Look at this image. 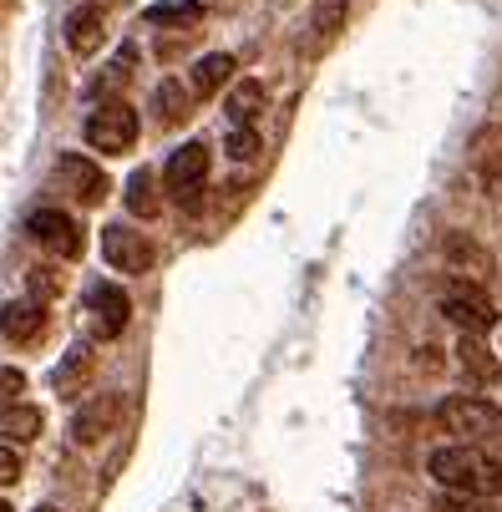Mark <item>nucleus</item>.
Listing matches in <instances>:
<instances>
[{"mask_svg": "<svg viewBox=\"0 0 502 512\" xmlns=\"http://www.w3.org/2000/svg\"><path fill=\"white\" fill-rule=\"evenodd\" d=\"M92 365H97V360H92V350H87V345H71V350H66V360L56 365L51 386H56L61 396H77V386L92 376Z\"/></svg>", "mask_w": 502, "mask_h": 512, "instance_id": "2eb2a0df", "label": "nucleus"}, {"mask_svg": "<svg viewBox=\"0 0 502 512\" xmlns=\"http://www.w3.org/2000/svg\"><path fill=\"white\" fill-rule=\"evenodd\" d=\"M87 315H92L87 325H92L97 340H117L132 320V300L122 295V284H92L87 289Z\"/></svg>", "mask_w": 502, "mask_h": 512, "instance_id": "423d86ee", "label": "nucleus"}, {"mask_svg": "<svg viewBox=\"0 0 502 512\" xmlns=\"http://www.w3.org/2000/svg\"><path fill=\"white\" fill-rule=\"evenodd\" d=\"M36 512H56V507H36Z\"/></svg>", "mask_w": 502, "mask_h": 512, "instance_id": "7c9ffc66", "label": "nucleus"}, {"mask_svg": "<svg viewBox=\"0 0 502 512\" xmlns=\"http://www.w3.org/2000/svg\"><path fill=\"white\" fill-rule=\"evenodd\" d=\"M16 482H21V452L0 447V487H16Z\"/></svg>", "mask_w": 502, "mask_h": 512, "instance_id": "a878e982", "label": "nucleus"}, {"mask_svg": "<svg viewBox=\"0 0 502 512\" xmlns=\"http://www.w3.org/2000/svg\"><path fill=\"white\" fill-rule=\"evenodd\" d=\"M56 289H61V279H56V269H31V300H36V305H46V300H56Z\"/></svg>", "mask_w": 502, "mask_h": 512, "instance_id": "393cba45", "label": "nucleus"}, {"mask_svg": "<svg viewBox=\"0 0 502 512\" xmlns=\"http://www.w3.org/2000/svg\"><path fill=\"white\" fill-rule=\"evenodd\" d=\"M26 229L41 249H51L56 259H82V229H77V218H66L56 208H36L26 218Z\"/></svg>", "mask_w": 502, "mask_h": 512, "instance_id": "39448f33", "label": "nucleus"}, {"mask_svg": "<svg viewBox=\"0 0 502 512\" xmlns=\"http://www.w3.org/2000/svg\"><path fill=\"white\" fill-rule=\"evenodd\" d=\"M457 360H462V371L482 386V381H492L497 371H502V365L492 360V350L482 345V335H462V345H457Z\"/></svg>", "mask_w": 502, "mask_h": 512, "instance_id": "6ab92c4d", "label": "nucleus"}, {"mask_svg": "<svg viewBox=\"0 0 502 512\" xmlns=\"http://www.w3.org/2000/svg\"><path fill=\"white\" fill-rule=\"evenodd\" d=\"M345 16H350V0H315V31H320V41L340 36Z\"/></svg>", "mask_w": 502, "mask_h": 512, "instance_id": "412c9836", "label": "nucleus"}, {"mask_svg": "<svg viewBox=\"0 0 502 512\" xmlns=\"http://www.w3.org/2000/svg\"><path fill=\"white\" fill-rule=\"evenodd\" d=\"M102 254H107V264L122 269V274H148V269H153V244L142 239L137 229H122V224L102 229Z\"/></svg>", "mask_w": 502, "mask_h": 512, "instance_id": "6e6552de", "label": "nucleus"}, {"mask_svg": "<svg viewBox=\"0 0 502 512\" xmlns=\"http://www.w3.org/2000/svg\"><path fill=\"white\" fill-rule=\"evenodd\" d=\"M66 46L77 56H92L102 46V11L97 6H82V11L66 16Z\"/></svg>", "mask_w": 502, "mask_h": 512, "instance_id": "4468645a", "label": "nucleus"}, {"mask_svg": "<svg viewBox=\"0 0 502 512\" xmlns=\"http://www.w3.org/2000/svg\"><path fill=\"white\" fill-rule=\"evenodd\" d=\"M234 77V56L229 51H213L203 61H193V77H188V92L193 97H213V92H224Z\"/></svg>", "mask_w": 502, "mask_h": 512, "instance_id": "f8f14e48", "label": "nucleus"}, {"mask_svg": "<svg viewBox=\"0 0 502 512\" xmlns=\"http://www.w3.org/2000/svg\"><path fill=\"white\" fill-rule=\"evenodd\" d=\"M127 208H132V218H158L163 198H158V178H153V168H137V173L127 178Z\"/></svg>", "mask_w": 502, "mask_h": 512, "instance_id": "f3484780", "label": "nucleus"}, {"mask_svg": "<svg viewBox=\"0 0 502 512\" xmlns=\"http://www.w3.org/2000/svg\"><path fill=\"white\" fill-rule=\"evenodd\" d=\"M0 335H6L11 345H31V340H41V335H46V310H41L36 300H16V305H6V310H0Z\"/></svg>", "mask_w": 502, "mask_h": 512, "instance_id": "9d476101", "label": "nucleus"}, {"mask_svg": "<svg viewBox=\"0 0 502 512\" xmlns=\"http://www.w3.org/2000/svg\"><path fill=\"white\" fill-rule=\"evenodd\" d=\"M41 426H46V421H41L36 406H6V411H0V436H6V442H16V447L36 442Z\"/></svg>", "mask_w": 502, "mask_h": 512, "instance_id": "dca6fc26", "label": "nucleus"}, {"mask_svg": "<svg viewBox=\"0 0 502 512\" xmlns=\"http://www.w3.org/2000/svg\"><path fill=\"white\" fill-rule=\"evenodd\" d=\"M153 107H158V122L163 127H183L193 117V92L178 82V77H163L158 92H153Z\"/></svg>", "mask_w": 502, "mask_h": 512, "instance_id": "ddd939ff", "label": "nucleus"}, {"mask_svg": "<svg viewBox=\"0 0 502 512\" xmlns=\"http://www.w3.org/2000/svg\"><path fill=\"white\" fill-rule=\"evenodd\" d=\"M163 183L178 198H193L208 183V148H203V142H183V148L168 158V168H163Z\"/></svg>", "mask_w": 502, "mask_h": 512, "instance_id": "1a4fd4ad", "label": "nucleus"}, {"mask_svg": "<svg viewBox=\"0 0 502 512\" xmlns=\"http://www.w3.org/2000/svg\"><path fill=\"white\" fill-rule=\"evenodd\" d=\"M87 142L97 153H127L137 142V112L127 102H102L92 117H87Z\"/></svg>", "mask_w": 502, "mask_h": 512, "instance_id": "20e7f679", "label": "nucleus"}, {"mask_svg": "<svg viewBox=\"0 0 502 512\" xmlns=\"http://www.w3.org/2000/svg\"><path fill=\"white\" fill-rule=\"evenodd\" d=\"M0 512H11V502H6V497H0Z\"/></svg>", "mask_w": 502, "mask_h": 512, "instance_id": "c756f323", "label": "nucleus"}, {"mask_svg": "<svg viewBox=\"0 0 502 512\" xmlns=\"http://www.w3.org/2000/svg\"><path fill=\"white\" fill-rule=\"evenodd\" d=\"M437 421L447 426V436H462V447L482 442V436H492V431L502 426V416H497L482 396H447L442 411H437Z\"/></svg>", "mask_w": 502, "mask_h": 512, "instance_id": "f03ea898", "label": "nucleus"}, {"mask_svg": "<svg viewBox=\"0 0 502 512\" xmlns=\"http://www.w3.org/2000/svg\"><path fill=\"white\" fill-rule=\"evenodd\" d=\"M442 315L462 330V335H487L492 330V300L482 295V289H467V284H457V289H447L442 295Z\"/></svg>", "mask_w": 502, "mask_h": 512, "instance_id": "0eeeda50", "label": "nucleus"}, {"mask_svg": "<svg viewBox=\"0 0 502 512\" xmlns=\"http://www.w3.org/2000/svg\"><path fill=\"white\" fill-rule=\"evenodd\" d=\"M437 512H502L492 497H462V492H447L442 502H437Z\"/></svg>", "mask_w": 502, "mask_h": 512, "instance_id": "b1692460", "label": "nucleus"}, {"mask_svg": "<svg viewBox=\"0 0 502 512\" xmlns=\"http://www.w3.org/2000/svg\"><path fill=\"white\" fill-rule=\"evenodd\" d=\"M487 457H492V467H497V477H502V447H487Z\"/></svg>", "mask_w": 502, "mask_h": 512, "instance_id": "c85d7f7f", "label": "nucleus"}, {"mask_svg": "<svg viewBox=\"0 0 502 512\" xmlns=\"http://www.w3.org/2000/svg\"><path fill=\"white\" fill-rule=\"evenodd\" d=\"M56 178H61L71 193H77L82 203H102V198H107V178H102L87 158H77V153H66V158H61Z\"/></svg>", "mask_w": 502, "mask_h": 512, "instance_id": "9b49d317", "label": "nucleus"}, {"mask_svg": "<svg viewBox=\"0 0 502 512\" xmlns=\"http://www.w3.org/2000/svg\"><path fill=\"white\" fill-rule=\"evenodd\" d=\"M482 401H487V406L502 416V371H497L492 381H482Z\"/></svg>", "mask_w": 502, "mask_h": 512, "instance_id": "cd10ccee", "label": "nucleus"}, {"mask_svg": "<svg viewBox=\"0 0 502 512\" xmlns=\"http://www.w3.org/2000/svg\"><path fill=\"white\" fill-rule=\"evenodd\" d=\"M203 11L193 6V0H188V6H153L148 11V26H193Z\"/></svg>", "mask_w": 502, "mask_h": 512, "instance_id": "4be33fe9", "label": "nucleus"}, {"mask_svg": "<svg viewBox=\"0 0 502 512\" xmlns=\"http://www.w3.org/2000/svg\"><path fill=\"white\" fill-rule=\"evenodd\" d=\"M122 411H127V401H122L117 391L87 396V401L77 406V416H71V442H77V447H97L102 436H112V431L122 426Z\"/></svg>", "mask_w": 502, "mask_h": 512, "instance_id": "7ed1b4c3", "label": "nucleus"}, {"mask_svg": "<svg viewBox=\"0 0 502 512\" xmlns=\"http://www.w3.org/2000/svg\"><path fill=\"white\" fill-rule=\"evenodd\" d=\"M447 259L457 264V269H467L472 279H482V274H492V254L477 244V239H467V234H447Z\"/></svg>", "mask_w": 502, "mask_h": 512, "instance_id": "a211bd4d", "label": "nucleus"}, {"mask_svg": "<svg viewBox=\"0 0 502 512\" xmlns=\"http://www.w3.org/2000/svg\"><path fill=\"white\" fill-rule=\"evenodd\" d=\"M426 472H432L447 492H462V497H497L502 492L492 457L477 452V447H437L426 457Z\"/></svg>", "mask_w": 502, "mask_h": 512, "instance_id": "f257e3e1", "label": "nucleus"}, {"mask_svg": "<svg viewBox=\"0 0 502 512\" xmlns=\"http://www.w3.org/2000/svg\"><path fill=\"white\" fill-rule=\"evenodd\" d=\"M224 153H229L234 163H249V158L259 153V137H254V127H234V132L224 137Z\"/></svg>", "mask_w": 502, "mask_h": 512, "instance_id": "5701e85b", "label": "nucleus"}, {"mask_svg": "<svg viewBox=\"0 0 502 512\" xmlns=\"http://www.w3.org/2000/svg\"><path fill=\"white\" fill-rule=\"evenodd\" d=\"M259 112H264V82H239L229 92V122L234 127H249Z\"/></svg>", "mask_w": 502, "mask_h": 512, "instance_id": "aec40b11", "label": "nucleus"}, {"mask_svg": "<svg viewBox=\"0 0 502 512\" xmlns=\"http://www.w3.org/2000/svg\"><path fill=\"white\" fill-rule=\"evenodd\" d=\"M26 391V376L21 371H0V401L6 406H16V396Z\"/></svg>", "mask_w": 502, "mask_h": 512, "instance_id": "bb28decb", "label": "nucleus"}]
</instances>
